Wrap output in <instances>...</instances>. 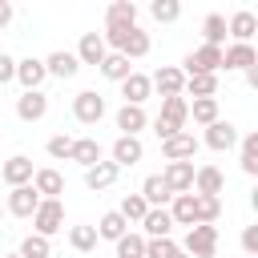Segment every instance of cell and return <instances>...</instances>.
<instances>
[{
	"label": "cell",
	"mask_w": 258,
	"mask_h": 258,
	"mask_svg": "<svg viewBox=\"0 0 258 258\" xmlns=\"http://www.w3.org/2000/svg\"><path fill=\"white\" fill-rule=\"evenodd\" d=\"M185 93H189L194 101H198V97H214V93H218V77H210V73L185 77V89H181V97H185Z\"/></svg>",
	"instance_id": "cell-32"
},
{
	"label": "cell",
	"mask_w": 258,
	"mask_h": 258,
	"mask_svg": "<svg viewBox=\"0 0 258 258\" xmlns=\"http://www.w3.org/2000/svg\"><path fill=\"white\" fill-rule=\"evenodd\" d=\"M198 202V226H214L218 214H222V198H206V194H194Z\"/></svg>",
	"instance_id": "cell-38"
},
{
	"label": "cell",
	"mask_w": 258,
	"mask_h": 258,
	"mask_svg": "<svg viewBox=\"0 0 258 258\" xmlns=\"http://www.w3.org/2000/svg\"><path fill=\"white\" fill-rule=\"evenodd\" d=\"M32 189H36L40 198L60 202V194H64V177H60L56 169H36V173H32Z\"/></svg>",
	"instance_id": "cell-25"
},
{
	"label": "cell",
	"mask_w": 258,
	"mask_h": 258,
	"mask_svg": "<svg viewBox=\"0 0 258 258\" xmlns=\"http://www.w3.org/2000/svg\"><path fill=\"white\" fill-rule=\"evenodd\" d=\"M44 113H48V97H44L40 89L16 97V117H20V121H40Z\"/></svg>",
	"instance_id": "cell-19"
},
{
	"label": "cell",
	"mask_w": 258,
	"mask_h": 258,
	"mask_svg": "<svg viewBox=\"0 0 258 258\" xmlns=\"http://www.w3.org/2000/svg\"><path fill=\"white\" fill-rule=\"evenodd\" d=\"M226 32L234 36V44H250V36L258 32V16H254L250 8H242V12H234V16L226 20Z\"/></svg>",
	"instance_id": "cell-15"
},
{
	"label": "cell",
	"mask_w": 258,
	"mask_h": 258,
	"mask_svg": "<svg viewBox=\"0 0 258 258\" xmlns=\"http://www.w3.org/2000/svg\"><path fill=\"white\" fill-rule=\"evenodd\" d=\"M32 157H24V153H16V157H8L4 165H0V177H4V185L8 189H16V185H28L32 181Z\"/></svg>",
	"instance_id": "cell-8"
},
{
	"label": "cell",
	"mask_w": 258,
	"mask_h": 258,
	"mask_svg": "<svg viewBox=\"0 0 258 258\" xmlns=\"http://www.w3.org/2000/svg\"><path fill=\"white\" fill-rule=\"evenodd\" d=\"M141 198H145L149 210H165V206L173 202V194H169V185L161 181V173H149V177L141 181Z\"/></svg>",
	"instance_id": "cell-20"
},
{
	"label": "cell",
	"mask_w": 258,
	"mask_h": 258,
	"mask_svg": "<svg viewBox=\"0 0 258 258\" xmlns=\"http://www.w3.org/2000/svg\"><path fill=\"white\" fill-rule=\"evenodd\" d=\"M238 161H242V169L254 177L258 173V133H246L242 137V153H238Z\"/></svg>",
	"instance_id": "cell-40"
},
{
	"label": "cell",
	"mask_w": 258,
	"mask_h": 258,
	"mask_svg": "<svg viewBox=\"0 0 258 258\" xmlns=\"http://www.w3.org/2000/svg\"><path fill=\"white\" fill-rule=\"evenodd\" d=\"M44 60L40 56H24V60H16V81L24 85V93H32V89H40L44 85Z\"/></svg>",
	"instance_id": "cell-18"
},
{
	"label": "cell",
	"mask_w": 258,
	"mask_h": 258,
	"mask_svg": "<svg viewBox=\"0 0 258 258\" xmlns=\"http://www.w3.org/2000/svg\"><path fill=\"white\" fill-rule=\"evenodd\" d=\"M202 36H206V44L222 48V40H226V16H222V12H210V16L202 20Z\"/></svg>",
	"instance_id": "cell-34"
},
{
	"label": "cell",
	"mask_w": 258,
	"mask_h": 258,
	"mask_svg": "<svg viewBox=\"0 0 258 258\" xmlns=\"http://www.w3.org/2000/svg\"><path fill=\"white\" fill-rule=\"evenodd\" d=\"M185 121H189V101L185 97H165L161 101V113L153 117V133L161 141H169L173 133H185Z\"/></svg>",
	"instance_id": "cell-2"
},
{
	"label": "cell",
	"mask_w": 258,
	"mask_h": 258,
	"mask_svg": "<svg viewBox=\"0 0 258 258\" xmlns=\"http://www.w3.org/2000/svg\"><path fill=\"white\" fill-rule=\"evenodd\" d=\"M8 20H12V4H8V0H0V28H4Z\"/></svg>",
	"instance_id": "cell-46"
},
{
	"label": "cell",
	"mask_w": 258,
	"mask_h": 258,
	"mask_svg": "<svg viewBox=\"0 0 258 258\" xmlns=\"http://www.w3.org/2000/svg\"><path fill=\"white\" fill-rule=\"evenodd\" d=\"M117 258H145V234L125 230V234L117 238Z\"/></svg>",
	"instance_id": "cell-35"
},
{
	"label": "cell",
	"mask_w": 258,
	"mask_h": 258,
	"mask_svg": "<svg viewBox=\"0 0 258 258\" xmlns=\"http://www.w3.org/2000/svg\"><path fill=\"white\" fill-rule=\"evenodd\" d=\"M145 258H185L173 238H145Z\"/></svg>",
	"instance_id": "cell-36"
},
{
	"label": "cell",
	"mask_w": 258,
	"mask_h": 258,
	"mask_svg": "<svg viewBox=\"0 0 258 258\" xmlns=\"http://www.w3.org/2000/svg\"><path fill=\"white\" fill-rule=\"evenodd\" d=\"M161 153H165V161H194L198 137L194 133H173L169 141H161Z\"/></svg>",
	"instance_id": "cell-13"
},
{
	"label": "cell",
	"mask_w": 258,
	"mask_h": 258,
	"mask_svg": "<svg viewBox=\"0 0 258 258\" xmlns=\"http://www.w3.org/2000/svg\"><path fill=\"white\" fill-rule=\"evenodd\" d=\"M117 173H121V169H117L113 161H97V165L85 169V185H89V189H109V185L117 181Z\"/></svg>",
	"instance_id": "cell-28"
},
{
	"label": "cell",
	"mask_w": 258,
	"mask_h": 258,
	"mask_svg": "<svg viewBox=\"0 0 258 258\" xmlns=\"http://www.w3.org/2000/svg\"><path fill=\"white\" fill-rule=\"evenodd\" d=\"M105 52H109V48H105V36H101V32H81V44H77L73 56H77L81 64H101Z\"/></svg>",
	"instance_id": "cell-16"
},
{
	"label": "cell",
	"mask_w": 258,
	"mask_h": 258,
	"mask_svg": "<svg viewBox=\"0 0 258 258\" xmlns=\"http://www.w3.org/2000/svg\"><path fill=\"white\" fill-rule=\"evenodd\" d=\"M117 214H121L125 222H141V218L149 214V206H145V198H141V194H125V198H121V206H117Z\"/></svg>",
	"instance_id": "cell-37"
},
{
	"label": "cell",
	"mask_w": 258,
	"mask_h": 258,
	"mask_svg": "<svg viewBox=\"0 0 258 258\" xmlns=\"http://www.w3.org/2000/svg\"><path fill=\"white\" fill-rule=\"evenodd\" d=\"M77 69H81V60H77L73 52H64V48H56V52H48V56H44V73H48V77H56V81L77 77Z\"/></svg>",
	"instance_id": "cell-17"
},
{
	"label": "cell",
	"mask_w": 258,
	"mask_h": 258,
	"mask_svg": "<svg viewBox=\"0 0 258 258\" xmlns=\"http://www.w3.org/2000/svg\"><path fill=\"white\" fill-rule=\"evenodd\" d=\"M137 24V4L133 0H113L105 8V28H133Z\"/></svg>",
	"instance_id": "cell-21"
},
{
	"label": "cell",
	"mask_w": 258,
	"mask_h": 258,
	"mask_svg": "<svg viewBox=\"0 0 258 258\" xmlns=\"http://www.w3.org/2000/svg\"><path fill=\"white\" fill-rule=\"evenodd\" d=\"M149 93H153V85H149L145 73H129V77L121 81V97H125V105H145Z\"/></svg>",
	"instance_id": "cell-24"
},
{
	"label": "cell",
	"mask_w": 258,
	"mask_h": 258,
	"mask_svg": "<svg viewBox=\"0 0 258 258\" xmlns=\"http://www.w3.org/2000/svg\"><path fill=\"white\" fill-rule=\"evenodd\" d=\"M149 12H153V20L173 24V20L181 16V4H177V0H153V4H149Z\"/></svg>",
	"instance_id": "cell-42"
},
{
	"label": "cell",
	"mask_w": 258,
	"mask_h": 258,
	"mask_svg": "<svg viewBox=\"0 0 258 258\" xmlns=\"http://www.w3.org/2000/svg\"><path fill=\"white\" fill-rule=\"evenodd\" d=\"M20 258H48L52 254V246H48V238H40V234H28L24 242H20V250H16Z\"/></svg>",
	"instance_id": "cell-41"
},
{
	"label": "cell",
	"mask_w": 258,
	"mask_h": 258,
	"mask_svg": "<svg viewBox=\"0 0 258 258\" xmlns=\"http://www.w3.org/2000/svg\"><path fill=\"white\" fill-rule=\"evenodd\" d=\"M93 230H97V238H109V242H117V238L129 230V222H125L117 210H109V214H101V222H97Z\"/></svg>",
	"instance_id": "cell-31"
},
{
	"label": "cell",
	"mask_w": 258,
	"mask_h": 258,
	"mask_svg": "<svg viewBox=\"0 0 258 258\" xmlns=\"http://www.w3.org/2000/svg\"><path fill=\"white\" fill-rule=\"evenodd\" d=\"M8 258H20V254H8Z\"/></svg>",
	"instance_id": "cell-48"
},
{
	"label": "cell",
	"mask_w": 258,
	"mask_h": 258,
	"mask_svg": "<svg viewBox=\"0 0 258 258\" xmlns=\"http://www.w3.org/2000/svg\"><path fill=\"white\" fill-rule=\"evenodd\" d=\"M60 230H64V206L52 202V198H40V206H36V214H32V234L52 238V234H60Z\"/></svg>",
	"instance_id": "cell-3"
},
{
	"label": "cell",
	"mask_w": 258,
	"mask_h": 258,
	"mask_svg": "<svg viewBox=\"0 0 258 258\" xmlns=\"http://www.w3.org/2000/svg\"><path fill=\"white\" fill-rule=\"evenodd\" d=\"M206 145L214 149V153H226V149H234L238 145V129L230 125V121H214V125H206Z\"/></svg>",
	"instance_id": "cell-12"
},
{
	"label": "cell",
	"mask_w": 258,
	"mask_h": 258,
	"mask_svg": "<svg viewBox=\"0 0 258 258\" xmlns=\"http://www.w3.org/2000/svg\"><path fill=\"white\" fill-rule=\"evenodd\" d=\"M109 153H113V165L117 169H129V165H137L145 157V145H141V137H117Z\"/></svg>",
	"instance_id": "cell-11"
},
{
	"label": "cell",
	"mask_w": 258,
	"mask_h": 258,
	"mask_svg": "<svg viewBox=\"0 0 258 258\" xmlns=\"http://www.w3.org/2000/svg\"><path fill=\"white\" fill-rule=\"evenodd\" d=\"M73 117H77L81 125H97V121L105 117V97H101L97 89L77 93V97H73Z\"/></svg>",
	"instance_id": "cell-6"
},
{
	"label": "cell",
	"mask_w": 258,
	"mask_h": 258,
	"mask_svg": "<svg viewBox=\"0 0 258 258\" xmlns=\"http://www.w3.org/2000/svg\"><path fill=\"white\" fill-rule=\"evenodd\" d=\"M141 230H145V238H169V230H173L169 210H149V214L141 218Z\"/></svg>",
	"instance_id": "cell-29"
},
{
	"label": "cell",
	"mask_w": 258,
	"mask_h": 258,
	"mask_svg": "<svg viewBox=\"0 0 258 258\" xmlns=\"http://www.w3.org/2000/svg\"><path fill=\"white\" fill-rule=\"evenodd\" d=\"M226 189V177L218 165H198L194 169V194H206V198H218Z\"/></svg>",
	"instance_id": "cell-14"
},
{
	"label": "cell",
	"mask_w": 258,
	"mask_h": 258,
	"mask_svg": "<svg viewBox=\"0 0 258 258\" xmlns=\"http://www.w3.org/2000/svg\"><path fill=\"white\" fill-rule=\"evenodd\" d=\"M189 117H194V125H214V121H218V97H198V101H189Z\"/></svg>",
	"instance_id": "cell-33"
},
{
	"label": "cell",
	"mask_w": 258,
	"mask_h": 258,
	"mask_svg": "<svg viewBox=\"0 0 258 258\" xmlns=\"http://www.w3.org/2000/svg\"><path fill=\"white\" fill-rule=\"evenodd\" d=\"M242 250H246V258H258V226L242 230Z\"/></svg>",
	"instance_id": "cell-44"
},
{
	"label": "cell",
	"mask_w": 258,
	"mask_h": 258,
	"mask_svg": "<svg viewBox=\"0 0 258 258\" xmlns=\"http://www.w3.org/2000/svg\"><path fill=\"white\" fill-rule=\"evenodd\" d=\"M36 206H40V194L32 189V181L28 185H16V189H8V214H16V218H32L36 214Z\"/></svg>",
	"instance_id": "cell-9"
},
{
	"label": "cell",
	"mask_w": 258,
	"mask_h": 258,
	"mask_svg": "<svg viewBox=\"0 0 258 258\" xmlns=\"http://www.w3.org/2000/svg\"><path fill=\"white\" fill-rule=\"evenodd\" d=\"M145 125H149V117H145L141 105H121V109H117V129H121V137H137Z\"/></svg>",
	"instance_id": "cell-22"
},
{
	"label": "cell",
	"mask_w": 258,
	"mask_h": 258,
	"mask_svg": "<svg viewBox=\"0 0 258 258\" xmlns=\"http://www.w3.org/2000/svg\"><path fill=\"white\" fill-rule=\"evenodd\" d=\"M149 85L161 93V101L165 97H181V89H185V77H181V69H173V64H161L153 77H149Z\"/></svg>",
	"instance_id": "cell-10"
},
{
	"label": "cell",
	"mask_w": 258,
	"mask_h": 258,
	"mask_svg": "<svg viewBox=\"0 0 258 258\" xmlns=\"http://www.w3.org/2000/svg\"><path fill=\"white\" fill-rule=\"evenodd\" d=\"M258 64V52H254V44H230V48H222V69H254Z\"/></svg>",
	"instance_id": "cell-23"
},
{
	"label": "cell",
	"mask_w": 258,
	"mask_h": 258,
	"mask_svg": "<svg viewBox=\"0 0 258 258\" xmlns=\"http://www.w3.org/2000/svg\"><path fill=\"white\" fill-rule=\"evenodd\" d=\"M181 254L185 258H214L218 254V230L214 226H189L185 242H181Z\"/></svg>",
	"instance_id": "cell-4"
},
{
	"label": "cell",
	"mask_w": 258,
	"mask_h": 258,
	"mask_svg": "<svg viewBox=\"0 0 258 258\" xmlns=\"http://www.w3.org/2000/svg\"><path fill=\"white\" fill-rule=\"evenodd\" d=\"M161 181L169 185V194H194V161H165Z\"/></svg>",
	"instance_id": "cell-7"
},
{
	"label": "cell",
	"mask_w": 258,
	"mask_h": 258,
	"mask_svg": "<svg viewBox=\"0 0 258 258\" xmlns=\"http://www.w3.org/2000/svg\"><path fill=\"white\" fill-rule=\"evenodd\" d=\"M165 210H169L173 226H198V202H194V194H177Z\"/></svg>",
	"instance_id": "cell-26"
},
{
	"label": "cell",
	"mask_w": 258,
	"mask_h": 258,
	"mask_svg": "<svg viewBox=\"0 0 258 258\" xmlns=\"http://www.w3.org/2000/svg\"><path fill=\"white\" fill-rule=\"evenodd\" d=\"M0 218H4V206H0Z\"/></svg>",
	"instance_id": "cell-47"
},
{
	"label": "cell",
	"mask_w": 258,
	"mask_h": 258,
	"mask_svg": "<svg viewBox=\"0 0 258 258\" xmlns=\"http://www.w3.org/2000/svg\"><path fill=\"white\" fill-rule=\"evenodd\" d=\"M97 69H101V77H109V81H117V85H121V81L133 73V64H129L121 52H105V60H101Z\"/></svg>",
	"instance_id": "cell-30"
},
{
	"label": "cell",
	"mask_w": 258,
	"mask_h": 258,
	"mask_svg": "<svg viewBox=\"0 0 258 258\" xmlns=\"http://www.w3.org/2000/svg\"><path fill=\"white\" fill-rule=\"evenodd\" d=\"M185 69H181V77H198V73H210V77H218V69H222V48H214V44H202V48H194L185 60H181Z\"/></svg>",
	"instance_id": "cell-5"
},
{
	"label": "cell",
	"mask_w": 258,
	"mask_h": 258,
	"mask_svg": "<svg viewBox=\"0 0 258 258\" xmlns=\"http://www.w3.org/2000/svg\"><path fill=\"white\" fill-rule=\"evenodd\" d=\"M101 36H105V48L121 52L125 60H137V56L149 52V32L137 28V24H133V28H105Z\"/></svg>",
	"instance_id": "cell-1"
},
{
	"label": "cell",
	"mask_w": 258,
	"mask_h": 258,
	"mask_svg": "<svg viewBox=\"0 0 258 258\" xmlns=\"http://www.w3.org/2000/svg\"><path fill=\"white\" fill-rule=\"evenodd\" d=\"M8 81H16V60L8 52H0V85H8Z\"/></svg>",
	"instance_id": "cell-45"
},
{
	"label": "cell",
	"mask_w": 258,
	"mask_h": 258,
	"mask_svg": "<svg viewBox=\"0 0 258 258\" xmlns=\"http://www.w3.org/2000/svg\"><path fill=\"white\" fill-rule=\"evenodd\" d=\"M69 161H77V165H97L101 161V141L97 137H77L73 141V149H69Z\"/></svg>",
	"instance_id": "cell-27"
},
{
	"label": "cell",
	"mask_w": 258,
	"mask_h": 258,
	"mask_svg": "<svg viewBox=\"0 0 258 258\" xmlns=\"http://www.w3.org/2000/svg\"><path fill=\"white\" fill-rule=\"evenodd\" d=\"M69 246H73L77 254L97 250V230H93V226H73V230H69Z\"/></svg>",
	"instance_id": "cell-39"
},
{
	"label": "cell",
	"mask_w": 258,
	"mask_h": 258,
	"mask_svg": "<svg viewBox=\"0 0 258 258\" xmlns=\"http://www.w3.org/2000/svg\"><path fill=\"white\" fill-rule=\"evenodd\" d=\"M48 157H56V161H64L69 157V149H73V137H64V133H56V137H48Z\"/></svg>",
	"instance_id": "cell-43"
}]
</instances>
